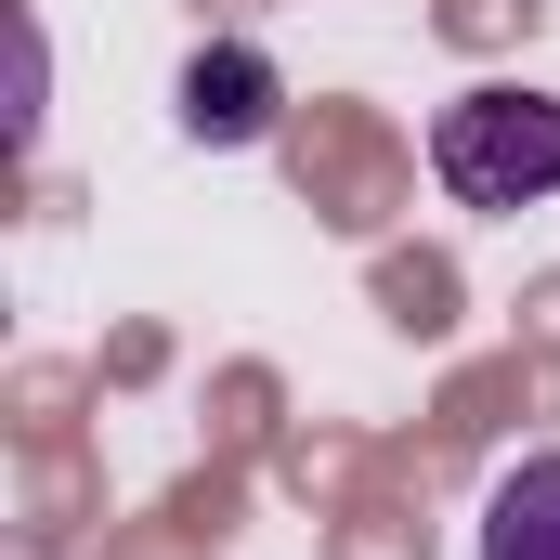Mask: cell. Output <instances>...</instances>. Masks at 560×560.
<instances>
[{
	"mask_svg": "<svg viewBox=\"0 0 560 560\" xmlns=\"http://www.w3.org/2000/svg\"><path fill=\"white\" fill-rule=\"evenodd\" d=\"M430 170H443V196L456 209H535L560 196V92H456L443 118H430Z\"/></svg>",
	"mask_w": 560,
	"mask_h": 560,
	"instance_id": "6da1fadb",
	"label": "cell"
},
{
	"mask_svg": "<svg viewBox=\"0 0 560 560\" xmlns=\"http://www.w3.org/2000/svg\"><path fill=\"white\" fill-rule=\"evenodd\" d=\"M275 118H287L275 52H248V39H209V52L183 66V131H196V143H261Z\"/></svg>",
	"mask_w": 560,
	"mask_h": 560,
	"instance_id": "7a4b0ae2",
	"label": "cell"
},
{
	"mask_svg": "<svg viewBox=\"0 0 560 560\" xmlns=\"http://www.w3.org/2000/svg\"><path fill=\"white\" fill-rule=\"evenodd\" d=\"M482 560H560V456H509L482 495Z\"/></svg>",
	"mask_w": 560,
	"mask_h": 560,
	"instance_id": "3957f363",
	"label": "cell"
}]
</instances>
